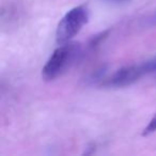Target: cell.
I'll list each match as a JSON object with an SVG mask.
<instances>
[{"label":"cell","instance_id":"1","mask_svg":"<svg viewBox=\"0 0 156 156\" xmlns=\"http://www.w3.org/2000/svg\"><path fill=\"white\" fill-rule=\"evenodd\" d=\"M78 54V46L75 43L61 44L51 56L42 69V76L45 80H54L60 76L74 61Z\"/></svg>","mask_w":156,"mask_h":156},{"label":"cell","instance_id":"2","mask_svg":"<svg viewBox=\"0 0 156 156\" xmlns=\"http://www.w3.org/2000/svg\"><path fill=\"white\" fill-rule=\"evenodd\" d=\"M89 20V12L83 5H78L69 10L58 24L56 40L58 44L69 43Z\"/></svg>","mask_w":156,"mask_h":156},{"label":"cell","instance_id":"3","mask_svg":"<svg viewBox=\"0 0 156 156\" xmlns=\"http://www.w3.org/2000/svg\"><path fill=\"white\" fill-rule=\"evenodd\" d=\"M156 71V57L147 62L140 63L138 65H130L117 71L111 77H109L104 85L107 87L121 88L129 86L143 75Z\"/></svg>","mask_w":156,"mask_h":156},{"label":"cell","instance_id":"4","mask_svg":"<svg viewBox=\"0 0 156 156\" xmlns=\"http://www.w3.org/2000/svg\"><path fill=\"white\" fill-rule=\"evenodd\" d=\"M155 130H156V113L154 115V117L150 120L149 124L145 126V128L143 129L142 135H143V136H147V135L154 133Z\"/></svg>","mask_w":156,"mask_h":156},{"label":"cell","instance_id":"5","mask_svg":"<svg viewBox=\"0 0 156 156\" xmlns=\"http://www.w3.org/2000/svg\"><path fill=\"white\" fill-rule=\"evenodd\" d=\"M108 1H111V2H123L126 0H108Z\"/></svg>","mask_w":156,"mask_h":156}]
</instances>
